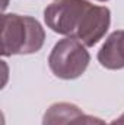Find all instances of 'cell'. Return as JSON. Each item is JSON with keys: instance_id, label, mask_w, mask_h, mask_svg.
Returning <instances> with one entry per match:
<instances>
[{"instance_id": "7a4b0ae2", "label": "cell", "mask_w": 124, "mask_h": 125, "mask_svg": "<svg viewBox=\"0 0 124 125\" xmlns=\"http://www.w3.org/2000/svg\"><path fill=\"white\" fill-rule=\"evenodd\" d=\"M45 39L41 23L31 16L6 13L1 16V55H25L38 52Z\"/></svg>"}, {"instance_id": "8992f818", "label": "cell", "mask_w": 124, "mask_h": 125, "mask_svg": "<svg viewBox=\"0 0 124 125\" xmlns=\"http://www.w3.org/2000/svg\"><path fill=\"white\" fill-rule=\"evenodd\" d=\"M69 125H107L102 119L96 118V116H91V115H80L76 119H73Z\"/></svg>"}, {"instance_id": "52a82bcc", "label": "cell", "mask_w": 124, "mask_h": 125, "mask_svg": "<svg viewBox=\"0 0 124 125\" xmlns=\"http://www.w3.org/2000/svg\"><path fill=\"white\" fill-rule=\"evenodd\" d=\"M110 125H124V114L120 116V118H117V119H114Z\"/></svg>"}, {"instance_id": "ba28073f", "label": "cell", "mask_w": 124, "mask_h": 125, "mask_svg": "<svg viewBox=\"0 0 124 125\" xmlns=\"http://www.w3.org/2000/svg\"><path fill=\"white\" fill-rule=\"evenodd\" d=\"M98 1H107V0H98Z\"/></svg>"}, {"instance_id": "6da1fadb", "label": "cell", "mask_w": 124, "mask_h": 125, "mask_svg": "<svg viewBox=\"0 0 124 125\" xmlns=\"http://www.w3.org/2000/svg\"><path fill=\"white\" fill-rule=\"evenodd\" d=\"M44 21L51 31L93 47L108 31L111 12L108 7L95 6L88 0H54L45 7Z\"/></svg>"}, {"instance_id": "277c9868", "label": "cell", "mask_w": 124, "mask_h": 125, "mask_svg": "<svg viewBox=\"0 0 124 125\" xmlns=\"http://www.w3.org/2000/svg\"><path fill=\"white\" fill-rule=\"evenodd\" d=\"M98 61L110 70L124 68V31L112 32L98 52Z\"/></svg>"}, {"instance_id": "5b68a950", "label": "cell", "mask_w": 124, "mask_h": 125, "mask_svg": "<svg viewBox=\"0 0 124 125\" xmlns=\"http://www.w3.org/2000/svg\"><path fill=\"white\" fill-rule=\"evenodd\" d=\"M80 115H83L82 109L73 103H54L45 111L42 116V125H69Z\"/></svg>"}, {"instance_id": "3957f363", "label": "cell", "mask_w": 124, "mask_h": 125, "mask_svg": "<svg viewBox=\"0 0 124 125\" xmlns=\"http://www.w3.org/2000/svg\"><path fill=\"white\" fill-rule=\"evenodd\" d=\"M89 61L91 55L86 51V45L72 36L60 39L48 57L50 70L56 77L63 80H73L82 76Z\"/></svg>"}]
</instances>
